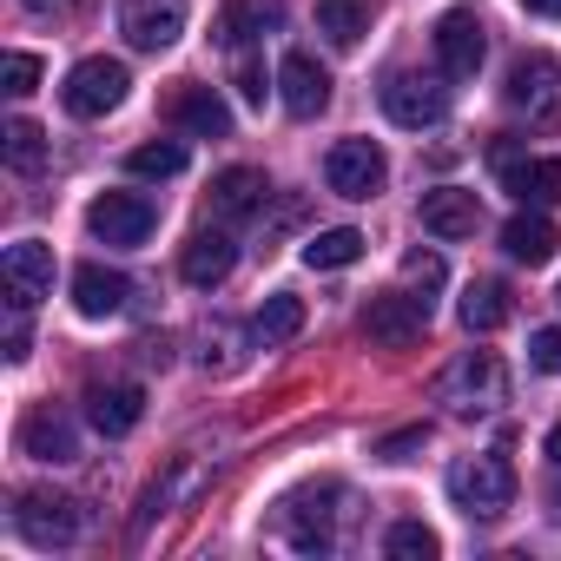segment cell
Here are the masks:
<instances>
[{"instance_id": "obj_13", "label": "cell", "mask_w": 561, "mask_h": 561, "mask_svg": "<svg viewBox=\"0 0 561 561\" xmlns=\"http://www.w3.org/2000/svg\"><path fill=\"white\" fill-rule=\"evenodd\" d=\"M436 60H443V73L449 80H476V67H482V54H489V41H482V21L469 14V8H449L443 21H436Z\"/></svg>"}, {"instance_id": "obj_16", "label": "cell", "mask_w": 561, "mask_h": 561, "mask_svg": "<svg viewBox=\"0 0 561 561\" xmlns=\"http://www.w3.org/2000/svg\"><path fill=\"white\" fill-rule=\"evenodd\" d=\"M165 119H172L179 133H192V139H225V133H231V106L218 100V87H198V80H185V87L172 93Z\"/></svg>"}, {"instance_id": "obj_38", "label": "cell", "mask_w": 561, "mask_h": 561, "mask_svg": "<svg viewBox=\"0 0 561 561\" xmlns=\"http://www.w3.org/2000/svg\"><path fill=\"white\" fill-rule=\"evenodd\" d=\"M548 462H554V469H561V423H554V430H548Z\"/></svg>"}, {"instance_id": "obj_17", "label": "cell", "mask_w": 561, "mask_h": 561, "mask_svg": "<svg viewBox=\"0 0 561 561\" xmlns=\"http://www.w3.org/2000/svg\"><path fill=\"white\" fill-rule=\"evenodd\" d=\"M476 225H482V198L476 192H462V185L423 192V231L430 238H476Z\"/></svg>"}, {"instance_id": "obj_4", "label": "cell", "mask_w": 561, "mask_h": 561, "mask_svg": "<svg viewBox=\"0 0 561 561\" xmlns=\"http://www.w3.org/2000/svg\"><path fill=\"white\" fill-rule=\"evenodd\" d=\"M14 528H21V541H34V548H73L87 522H80V502H73V495L27 489V495L14 502Z\"/></svg>"}, {"instance_id": "obj_18", "label": "cell", "mask_w": 561, "mask_h": 561, "mask_svg": "<svg viewBox=\"0 0 561 561\" xmlns=\"http://www.w3.org/2000/svg\"><path fill=\"white\" fill-rule=\"evenodd\" d=\"M285 27V8L277 0H225V14H218V47H231V54H244L251 41H264V34H277Z\"/></svg>"}, {"instance_id": "obj_35", "label": "cell", "mask_w": 561, "mask_h": 561, "mask_svg": "<svg viewBox=\"0 0 561 561\" xmlns=\"http://www.w3.org/2000/svg\"><path fill=\"white\" fill-rule=\"evenodd\" d=\"M416 449H423V430H397V436H383V443H377V456H383V462H410Z\"/></svg>"}, {"instance_id": "obj_34", "label": "cell", "mask_w": 561, "mask_h": 561, "mask_svg": "<svg viewBox=\"0 0 561 561\" xmlns=\"http://www.w3.org/2000/svg\"><path fill=\"white\" fill-rule=\"evenodd\" d=\"M403 271L416 277L423 291H436V285H443V257H436V251H410V257H403Z\"/></svg>"}, {"instance_id": "obj_14", "label": "cell", "mask_w": 561, "mask_h": 561, "mask_svg": "<svg viewBox=\"0 0 561 561\" xmlns=\"http://www.w3.org/2000/svg\"><path fill=\"white\" fill-rule=\"evenodd\" d=\"M21 456H34V462H73V456H80V430H73V416H67L60 403L27 410V423H21Z\"/></svg>"}, {"instance_id": "obj_30", "label": "cell", "mask_w": 561, "mask_h": 561, "mask_svg": "<svg viewBox=\"0 0 561 561\" xmlns=\"http://www.w3.org/2000/svg\"><path fill=\"white\" fill-rule=\"evenodd\" d=\"M383 548L397 554V561H436V528H423V522H397L390 535H383Z\"/></svg>"}, {"instance_id": "obj_26", "label": "cell", "mask_w": 561, "mask_h": 561, "mask_svg": "<svg viewBox=\"0 0 561 561\" xmlns=\"http://www.w3.org/2000/svg\"><path fill=\"white\" fill-rule=\"evenodd\" d=\"M318 34L331 41V47H364V34H370V0H318Z\"/></svg>"}, {"instance_id": "obj_8", "label": "cell", "mask_w": 561, "mask_h": 561, "mask_svg": "<svg viewBox=\"0 0 561 561\" xmlns=\"http://www.w3.org/2000/svg\"><path fill=\"white\" fill-rule=\"evenodd\" d=\"M383 179H390V159H383L370 139H337V146L324 152V185H331L337 198H377Z\"/></svg>"}, {"instance_id": "obj_20", "label": "cell", "mask_w": 561, "mask_h": 561, "mask_svg": "<svg viewBox=\"0 0 561 561\" xmlns=\"http://www.w3.org/2000/svg\"><path fill=\"white\" fill-rule=\"evenodd\" d=\"M139 416H146V390L139 383H93L87 390V423L100 436H126V430H139Z\"/></svg>"}, {"instance_id": "obj_19", "label": "cell", "mask_w": 561, "mask_h": 561, "mask_svg": "<svg viewBox=\"0 0 561 561\" xmlns=\"http://www.w3.org/2000/svg\"><path fill=\"white\" fill-rule=\"evenodd\" d=\"M502 251H508L515 264H548V257L561 251V231H554V218H548L541 205H522V211L502 225Z\"/></svg>"}, {"instance_id": "obj_37", "label": "cell", "mask_w": 561, "mask_h": 561, "mask_svg": "<svg viewBox=\"0 0 561 561\" xmlns=\"http://www.w3.org/2000/svg\"><path fill=\"white\" fill-rule=\"evenodd\" d=\"M528 14H541V21H561V0H522Z\"/></svg>"}, {"instance_id": "obj_23", "label": "cell", "mask_w": 561, "mask_h": 561, "mask_svg": "<svg viewBox=\"0 0 561 561\" xmlns=\"http://www.w3.org/2000/svg\"><path fill=\"white\" fill-rule=\"evenodd\" d=\"M502 185L522 205H561V159H502Z\"/></svg>"}, {"instance_id": "obj_27", "label": "cell", "mask_w": 561, "mask_h": 561, "mask_svg": "<svg viewBox=\"0 0 561 561\" xmlns=\"http://www.w3.org/2000/svg\"><path fill=\"white\" fill-rule=\"evenodd\" d=\"M364 257V231L357 225H331V231H318L311 244H305V264L311 271H344V264H357Z\"/></svg>"}, {"instance_id": "obj_24", "label": "cell", "mask_w": 561, "mask_h": 561, "mask_svg": "<svg viewBox=\"0 0 561 561\" xmlns=\"http://www.w3.org/2000/svg\"><path fill=\"white\" fill-rule=\"evenodd\" d=\"M298 331H305V298H291V291H271V298L257 305V318H251V337H257L264 351H285Z\"/></svg>"}, {"instance_id": "obj_32", "label": "cell", "mask_w": 561, "mask_h": 561, "mask_svg": "<svg viewBox=\"0 0 561 561\" xmlns=\"http://www.w3.org/2000/svg\"><path fill=\"white\" fill-rule=\"evenodd\" d=\"M528 364L548 370V377H561V331H535L528 337Z\"/></svg>"}, {"instance_id": "obj_21", "label": "cell", "mask_w": 561, "mask_h": 561, "mask_svg": "<svg viewBox=\"0 0 561 561\" xmlns=\"http://www.w3.org/2000/svg\"><path fill=\"white\" fill-rule=\"evenodd\" d=\"M126 298H133L126 271H113V264H80L73 271V305H80V318H119Z\"/></svg>"}, {"instance_id": "obj_15", "label": "cell", "mask_w": 561, "mask_h": 561, "mask_svg": "<svg viewBox=\"0 0 561 561\" xmlns=\"http://www.w3.org/2000/svg\"><path fill=\"white\" fill-rule=\"evenodd\" d=\"M277 100H285L291 119H318L331 106V73L311 54H285V67H277Z\"/></svg>"}, {"instance_id": "obj_25", "label": "cell", "mask_w": 561, "mask_h": 561, "mask_svg": "<svg viewBox=\"0 0 561 561\" xmlns=\"http://www.w3.org/2000/svg\"><path fill=\"white\" fill-rule=\"evenodd\" d=\"M508 285L502 277H476V285L462 291V331H476V337H489V331H502L508 324Z\"/></svg>"}, {"instance_id": "obj_1", "label": "cell", "mask_w": 561, "mask_h": 561, "mask_svg": "<svg viewBox=\"0 0 561 561\" xmlns=\"http://www.w3.org/2000/svg\"><path fill=\"white\" fill-rule=\"evenodd\" d=\"M502 106L528 126H561V60L548 54H522L502 80Z\"/></svg>"}, {"instance_id": "obj_22", "label": "cell", "mask_w": 561, "mask_h": 561, "mask_svg": "<svg viewBox=\"0 0 561 561\" xmlns=\"http://www.w3.org/2000/svg\"><path fill=\"white\" fill-rule=\"evenodd\" d=\"M264 172L257 165H225L218 179H211V211L225 218V225H238V218H251L257 205H264Z\"/></svg>"}, {"instance_id": "obj_12", "label": "cell", "mask_w": 561, "mask_h": 561, "mask_svg": "<svg viewBox=\"0 0 561 561\" xmlns=\"http://www.w3.org/2000/svg\"><path fill=\"white\" fill-rule=\"evenodd\" d=\"M231 264H238V244H231L225 225H198V231L185 238V251H179V277H185V285H198V291L225 285Z\"/></svg>"}, {"instance_id": "obj_31", "label": "cell", "mask_w": 561, "mask_h": 561, "mask_svg": "<svg viewBox=\"0 0 561 561\" xmlns=\"http://www.w3.org/2000/svg\"><path fill=\"white\" fill-rule=\"evenodd\" d=\"M0 80H8L14 100H27V93L41 87V60H34V54H8V60H0Z\"/></svg>"}, {"instance_id": "obj_9", "label": "cell", "mask_w": 561, "mask_h": 561, "mask_svg": "<svg viewBox=\"0 0 561 561\" xmlns=\"http://www.w3.org/2000/svg\"><path fill=\"white\" fill-rule=\"evenodd\" d=\"M0 285H8V305L14 311H34L54 291V244H41V238L8 244V257H0Z\"/></svg>"}, {"instance_id": "obj_28", "label": "cell", "mask_w": 561, "mask_h": 561, "mask_svg": "<svg viewBox=\"0 0 561 561\" xmlns=\"http://www.w3.org/2000/svg\"><path fill=\"white\" fill-rule=\"evenodd\" d=\"M126 172H133V179H179V172H185V146H179V139H152V146H133Z\"/></svg>"}, {"instance_id": "obj_2", "label": "cell", "mask_w": 561, "mask_h": 561, "mask_svg": "<svg viewBox=\"0 0 561 561\" xmlns=\"http://www.w3.org/2000/svg\"><path fill=\"white\" fill-rule=\"evenodd\" d=\"M508 397V377H502V364L489 357V351H462L443 377H436V403H449L456 416H482V410H495Z\"/></svg>"}, {"instance_id": "obj_33", "label": "cell", "mask_w": 561, "mask_h": 561, "mask_svg": "<svg viewBox=\"0 0 561 561\" xmlns=\"http://www.w3.org/2000/svg\"><path fill=\"white\" fill-rule=\"evenodd\" d=\"M231 87H238V93H244L251 106H264V93H271V80H264V67H257V60H244V54H238V73H231Z\"/></svg>"}, {"instance_id": "obj_7", "label": "cell", "mask_w": 561, "mask_h": 561, "mask_svg": "<svg viewBox=\"0 0 561 561\" xmlns=\"http://www.w3.org/2000/svg\"><path fill=\"white\" fill-rule=\"evenodd\" d=\"M430 331V298H410V291H377L364 305V337L377 351H410L416 337Z\"/></svg>"}, {"instance_id": "obj_11", "label": "cell", "mask_w": 561, "mask_h": 561, "mask_svg": "<svg viewBox=\"0 0 561 561\" xmlns=\"http://www.w3.org/2000/svg\"><path fill=\"white\" fill-rule=\"evenodd\" d=\"M119 27L139 54H165L185 34V0H119Z\"/></svg>"}, {"instance_id": "obj_6", "label": "cell", "mask_w": 561, "mask_h": 561, "mask_svg": "<svg viewBox=\"0 0 561 561\" xmlns=\"http://www.w3.org/2000/svg\"><path fill=\"white\" fill-rule=\"evenodd\" d=\"M152 225H159V205H152L146 192H100V198L87 205V231H93L100 244H146Z\"/></svg>"}, {"instance_id": "obj_29", "label": "cell", "mask_w": 561, "mask_h": 561, "mask_svg": "<svg viewBox=\"0 0 561 561\" xmlns=\"http://www.w3.org/2000/svg\"><path fill=\"white\" fill-rule=\"evenodd\" d=\"M0 139H8V165H14V172H41L47 133H41L34 119H8V133H0Z\"/></svg>"}, {"instance_id": "obj_5", "label": "cell", "mask_w": 561, "mask_h": 561, "mask_svg": "<svg viewBox=\"0 0 561 561\" xmlns=\"http://www.w3.org/2000/svg\"><path fill=\"white\" fill-rule=\"evenodd\" d=\"M126 67L119 60H106V54H93V60H80L73 73H67V87H60V106L73 113V119H106L119 100H126Z\"/></svg>"}, {"instance_id": "obj_10", "label": "cell", "mask_w": 561, "mask_h": 561, "mask_svg": "<svg viewBox=\"0 0 561 561\" xmlns=\"http://www.w3.org/2000/svg\"><path fill=\"white\" fill-rule=\"evenodd\" d=\"M383 113H390L403 133H423V126H436V119L449 113V93H443L436 80H423V73H390V80H383Z\"/></svg>"}, {"instance_id": "obj_36", "label": "cell", "mask_w": 561, "mask_h": 561, "mask_svg": "<svg viewBox=\"0 0 561 561\" xmlns=\"http://www.w3.org/2000/svg\"><path fill=\"white\" fill-rule=\"evenodd\" d=\"M21 8H27V14H41V21H47V14H67V8H73V0H21Z\"/></svg>"}, {"instance_id": "obj_3", "label": "cell", "mask_w": 561, "mask_h": 561, "mask_svg": "<svg viewBox=\"0 0 561 561\" xmlns=\"http://www.w3.org/2000/svg\"><path fill=\"white\" fill-rule=\"evenodd\" d=\"M449 495H456V508H462L469 522H495V515H508V502H515V469H508L502 456H469V462L449 469Z\"/></svg>"}]
</instances>
